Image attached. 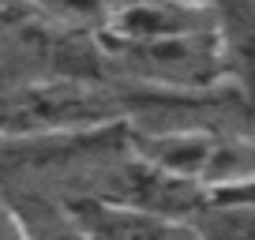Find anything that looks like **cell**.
Returning <instances> with one entry per match:
<instances>
[{
  "instance_id": "obj_3",
  "label": "cell",
  "mask_w": 255,
  "mask_h": 240,
  "mask_svg": "<svg viewBox=\"0 0 255 240\" xmlns=\"http://www.w3.org/2000/svg\"><path fill=\"white\" fill-rule=\"evenodd\" d=\"M23 218L26 240H90L87 229L72 218V210L60 199L41 192H23L19 199H8Z\"/></svg>"
},
{
  "instance_id": "obj_6",
  "label": "cell",
  "mask_w": 255,
  "mask_h": 240,
  "mask_svg": "<svg viewBox=\"0 0 255 240\" xmlns=\"http://www.w3.org/2000/svg\"><path fill=\"white\" fill-rule=\"evenodd\" d=\"M218 203H248V207H255V180H248V184H237V188H222V192H214Z\"/></svg>"
},
{
  "instance_id": "obj_4",
  "label": "cell",
  "mask_w": 255,
  "mask_h": 240,
  "mask_svg": "<svg viewBox=\"0 0 255 240\" xmlns=\"http://www.w3.org/2000/svg\"><path fill=\"white\" fill-rule=\"evenodd\" d=\"M195 229L203 240H255V207L210 199V207L195 218Z\"/></svg>"
},
{
  "instance_id": "obj_2",
  "label": "cell",
  "mask_w": 255,
  "mask_h": 240,
  "mask_svg": "<svg viewBox=\"0 0 255 240\" xmlns=\"http://www.w3.org/2000/svg\"><path fill=\"white\" fill-rule=\"evenodd\" d=\"M64 207L72 210V218L87 229L90 240H203L195 222H180V218L139 214L94 199H68Z\"/></svg>"
},
{
  "instance_id": "obj_1",
  "label": "cell",
  "mask_w": 255,
  "mask_h": 240,
  "mask_svg": "<svg viewBox=\"0 0 255 240\" xmlns=\"http://www.w3.org/2000/svg\"><path fill=\"white\" fill-rule=\"evenodd\" d=\"M128 105L83 79H45L0 90V139H53L124 124Z\"/></svg>"
},
{
  "instance_id": "obj_5",
  "label": "cell",
  "mask_w": 255,
  "mask_h": 240,
  "mask_svg": "<svg viewBox=\"0 0 255 240\" xmlns=\"http://www.w3.org/2000/svg\"><path fill=\"white\" fill-rule=\"evenodd\" d=\"M0 240H26L23 218H19V210L4 195H0Z\"/></svg>"
}]
</instances>
